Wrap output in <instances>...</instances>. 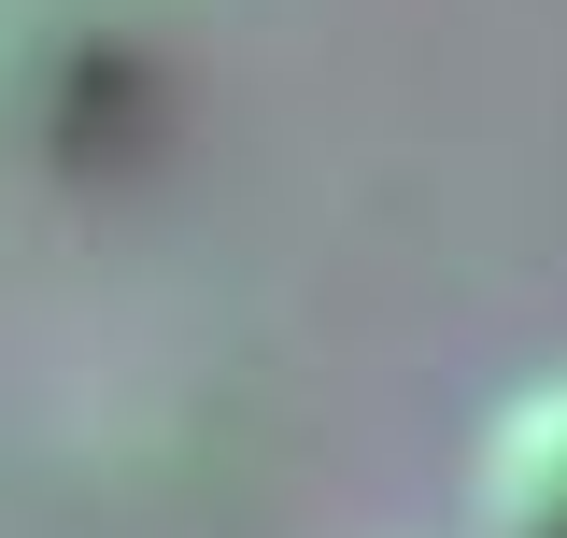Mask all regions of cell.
I'll list each match as a JSON object with an SVG mask.
<instances>
[{"label":"cell","instance_id":"obj_1","mask_svg":"<svg viewBox=\"0 0 567 538\" xmlns=\"http://www.w3.org/2000/svg\"><path fill=\"white\" fill-rule=\"evenodd\" d=\"M468 510H483V538H567V369L496 397L483 454H468Z\"/></svg>","mask_w":567,"mask_h":538}]
</instances>
